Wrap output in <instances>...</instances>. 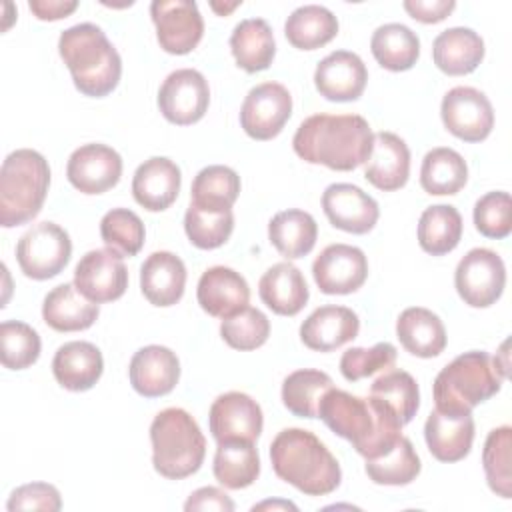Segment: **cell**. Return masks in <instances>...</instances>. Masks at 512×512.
Listing matches in <instances>:
<instances>
[{"instance_id":"cell-25","label":"cell","mask_w":512,"mask_h":512,"mask_svg":"<svg viewBox=\"0 0 512 512\" xmlns=\"http://www.w3.org/2000/svg\"><path fill=\"white\" fill-rule=\"evenodd\" d=\"M196 298L204 312L214 318H226L248 306L250 288L240 272L228 266H212L202 272Z\"/></svg>"},{"instance_id":"cell-20","label":"cell","mask_w":512,"mask_h":512,"mask_svg":"<svg viewBox=\"0 0 512 512\" xmlns=\"http://www.w3.org/2000/svg\"><path fill=\"white\" fill-rule=\"evenodd\" d=\"M128 376L132 388L144 398H158L170 394L180 380L178 356L160 344H150L134 352Z\"/></svg>"},{"instance_id":"cell-36","label":"cell","mask_w":512,"mask_h":512,"mask_svg":"<svg viewBox=\"0 0 512 512\" xmlns=\"http://www.w3.org/2000/svg\"><path fill=\"white\" fill-rule=\"evenodd\" d=\"M284 34L294 48L316 50L338 34V18L326 6L304 4L286 18Z\"/></svg>"},{"instance_id":"cell-41","label":"cell","mask_w":512,"mask_h":512,"mask_svg":"<svg viewBox=\"0 0 512 512\" xmlns=\"http://www.w3.org/2000/svg\"><path fill=\"white\" fill-rule=\"evenodd\" d=\"M240 194V176L222 164H212L202 168L192 182V204L200 208L224 210L232 208Z\"/></svg>"},{"instance_id":"cell-19","label":"cell","mask_w":512,"mask_h":512,"mask_svg":"<svg viewBox=\"0 0 512 512\" xmlns=\"http://www.w3.org/2000/svg\"><path fill=\"white\" fill-rule=\"evenodd\" d=\"M368 70L362 58L350 50H334L322 58L314 72L320 96L332 102L358 100L366 88Z\"/></svg>"},{"instance_id":"cell-2","label":"cell","mask_w":512,"mask_h":512,"mask_svg":"<svg viewBox=\"0 0 512 512\" xmlns=\"http://www.w3.org/2000/svg\"><path fill=\"white\" fill-rule=\"evenodd\" d=\"M374 132L360 114H314L306 118L294 138V152L308 164L348 172L370 158Z\"/></svg>"},{"instance_id":"cell-45","label":"cell","mask_w":512,"mask_h":512,"mask_svg":"<svg viewBox=\"0 0 512 512\" xmlns=\"http://www.w3.org/2000/svg\"><path fill=\"white\" fill-rule=\"evenodd\" d=\"M100 236L120 256H136L144 246V222L128 208H112L100 220Z\"/></svg>"},{"instance_id":"cell-55","label":"cell","mask_w":512,"mask_h":512,"mask_svg":"<svg viewBox=\"0 0 512 512\" xmlns=\"http://www.w3.org/2000/svg\"><path fill=\"white\" fill-rule=\"evenodd\" d=\"M210 6H212V8H214L218 14H222V16H224V14H228L230 10H234L236 6H240V2H232V4H228V6H220L218 2H212Z\"/></svg>"},{"instance_id":"cell-24","label":"cell","mask_w":512,"mask_h":512,"mask_svg":"<svg viewBox=\"0 0 512 512\" xmlns=\"http://www.w3.org/2000/svg\"><path fill=\"white\" fill-rule=\"evenodd\" d=\"M424 438L430 454L440 462H458L468 456L474 442L472 414L432 410L424 424Z\"/></svg>"},{"instance_id":"cell-23","label":"cell","mask_w":512,"mask_h":512,"mask_svg":"<svg viewBox=\"0 0 512 512\" xmlns=\"http://www.w3.org/2000/svg\"><path fill=\"white\" fill-rule=\"evenodd\" d=\"M180 184L182 174L178 164L164 156H152L136 168L132 178V194L142 208L162 212L178 198Z\"/></svg>"},{"instance_id":"cell-33","label":"cell","mask_w":512,"mask_h":512,"mask_svg":"<svg viewBox=\"0 0 512 512\" xmlns=\"http://www.w3.org/2000/svg\"><path fill=\"white\" fill-rule=\"evenodd\" d=\"M268 238L284 258L296 260L312 252L318 238V226L312 214L290 208L272 216L268 222Z\"/></svg>"},{"instance_id":"cell-26","label":"cell","mask_w":512,"mask_h":512,"mask_svg":"<svg viewBox=\"0 0 512 512\" xmlns=\"http://www.w3.org/2000/svg\"><path fill=\"white\" fill-rule=\"evenodd\" d=\"M102 352L86 340H72L62 344L52 358V372L56 382L70 392L90 390L102 376Z\"/></svg>"},{"instance_id":"cell-12","label":"cell","mask_w":512,"mask_h":512,"mask_svg":"<svg viewBox=\"0 0 512 512\" xmlns=\"http://www.w3.org/2000/svg\"><path fill=\"white\" fill-rule=\"evenodd\" d=\"M208 104V80L194 68L170 72L158 90V108L162 116L178 126L198 122L206 114Z\"/></svg>"},{"instance_id":"cell-54","label":"cell","mask_w":512,"mask_h":512,"mask_svg":"<svg viewBox=\"0 0 512 512\" xmlns=\"http://www.w3.org/2000/svg\"><path fill=\"white\" fill-rule=\"evenodd\" d=\"M252 510L254 512L256 510H294L296 512L298 508H296V504H292L288 500H264V502L252 506Z\"/></svg>"},{"instance_id":"cell-43","label":"cell","mask_w":512,"mask_h":512,"mask_svg":"<svg viewBox=\"0 0 512 512\" xmlns=\"http://www.w3.org/2000/svg\"><path fill=\"white\" fill-rule=\"evenodd\" d=\"M368 396L388 404L404 426L412 422L420 406L418 384L414 376L404 370H386L382 376L374 380Z\"/></svg>"},{"instance_id":"cell-48","label":"cell","mask_w":512,"mask_h":512,"mask_svg":"<svg viewBox=\"0 0 512 512\" xmlns=\"http://www.w3.org/2000/svg\"><path fill=\"white\" fill-rule=\"evenodd\" d=\"M396 364V348L378 342L372 348H348L340 358V372L348 382H358L376 372H386Z\"/></svg>"},{"instance_id":"cell-22","label":"cell","mask_w":512,"mask_h":512,"mask_svg":"<svg viewBox=\"0 0 512 512\" xmlns=\"http://www.w3.org/2000/svg\"><path fill=\"white\" fill-rule=\"evenodd\" d=\"M364 178L382 192H394L408 182L410 150L394 132H376L370 158L364 162Z\"/></svg>"},{"instance_id":"cell-40","label":"cell","mask_w":512,"mask_h":512,"mask_svg":"<svg viewBox=\"0 0 512 512\" xmlns=\"http://www.w3.org/2000/svg\"><path fill=\"white\" fill-rule=\"evenodd\" d=\"M420 458L406 436L376 458L366 460V474L374 484L384 486H406L420 474Z\"/></svg>"},{"instance_id":"cell-53","label":"cell","mask_w":512,"mask_h":512,"mask_svg":"<svg viewBox=\"0 0 512 512\" xmlns=\"http://www.w3.org/2000/svg\"><path fill=\"white\" fill-rule=\"evenodd\" d=\"M28 8L38 20H60L78 8L76 0H30Z\"/></svg>"},{"instance_id":"cell-51","label":"cell","mask_w":512,"mask_h":512,"mask_svg":"<svg viewBox=\"0 0 512 512\" xmlns=\"http://www.w3.org/2000/svg\"><path fill=\"white\" fill-rule=\"evenodd\" d=\"M184 510L186 512H194V510H216V512H232L234 510V502L230 500V496L216 488V486H204L194 490L188 500L184 502Z\"/></svg>"},{"instance_id":"cell-8","label":"cell","mask_w":512,"mask_h":512,"mask_svg":"<svg viewBox=\"0 0 512 512\" xmlns=\"http://www.w3.org/2000/svg\"><path fill=\"white\" fill-rule=\"evenodd\" d=\"M72 254L68 232L54 222H38L26 230L16 244V260L20 270L32 280H48L58 276Z\"/></svg>"},{"instance_id":"cell-52","label":"cell","mask_w":512,"mask_h":512,"mask_svg":"<svg viewBox=\"0 0 512 512\" xmlns=\"http://www.w3.org/2000/svg\"><path fill=\"white\" fill-rule=\"evenodd\" d=\"M456 8L454 0H406L404 10L418 22H442Z\"/></svg>"},{"instance_id":"cell-13","label":"cell","mask_w":512,"mask_h":512,"mask_svg":"<svg viewBox=\"0 0 512 512\" xmlns=\"http://www.w3.org/2000/svg\"><path fill=\"white\" fill-rule=\"evenodd\" d=\"M292 114V96L280 82H262L246 94L240 108V126L254 140L278 136Z\"/></svg>"},{"instance_id":"cell-7","label":"cell","mask_w":512,"mask_h":512,"mask_svg":"<svg viewBox=\"0 0 512 512\" xmlns=\"http://www.w3.org/2000/svg\"><path fill=\"white\" fill-rule=\"evenodd\" d=\"M152 464L168 480H182L200 470L206 438L198 422L182 408L158 412L150 424Z\"/></svg>"},{"instance_id":"cell-15","label":"cell","mask_w":512,"mask_h":512,"mask_svg":"<svg viewBox=\"0 0 512 512\" xmlns=\"http://www.w3.org/2000/svg\"><path fill=\"white\" fill-rule=\"evenodd\" d=\"M312 276L324 294H352L368 278V260L356 246L330 244L316 256Z\"/></svg>"},{"instance_id":"cell-44","label":"cell","mask_w":512,"mask_h":512,"mask_svg":"<svg viewBox=\"0 0 512 512\" xmlns=\"http://www.w3.org/2000/svg\"><path fill=\"white\" fill-rule=\"evenodd\" d=\"M510 452H512V428L500 426L490 430L482 450V464H484V474L490 490L502 498H512Z\"/></svg>"},{"instance_id":"cell-39","label":"cell","mask_w":512,"mask_h":512,"mask_svg":"<svg viewBox=\"0 0 512 512\" xmlns=\"http://www.w3.org/2000/svg\"><path fill=\"white\" fill-rule=\"evenodd\" d=\"M330 388H334V382L326 372L314 368L294 370L282 382V402L294 416L318 418L320 400Z\"/></svg>"},{"instance_id":"cell-5","label":"cell","mask_w":512,"mask_h":512,"mask_svg":"<svg viewBox=\"0 0 512 512\" xmlns=\"http://www.w3.org/2000/svg\"><path fill=\"white\" fill-rule=\"evenodd\" d=\"M50 186L46 158L30 148L10 152L0 170V224L14 228L38 216Z\"/></svg>"},{"instance_id":"cell-49","label":"cell","mask_w":512,"mask_h":512,"mask_svg":"<svg viewBox=\"0 0 512 512\" xmlns=\"http://www.w3.org/2000/svg\"><path fill=\"white\" fill-rule=\"evenodd\" d=\"M474 226L486 238H506L512 232V202L508 192H488L474 204Z\"/></svg>"},{"instance_id":"cell-35","label":"cell","mask_w":512,"mask_h":512,"mask_svg":"<svg viewBox=\"0 0 512 512\" xmlns=\"http://www.w3.org/2000/svg\"><path fill=\"white\" fill-rule=\"evenodd\" d=\"M370 50L376 62L390 72L410 70L420 56V40L408 26L390 22L374 30Z\"/></svg>"},{"instance_id":"cell-18","label":"cell","mask_w":512,"mask_h":512,"mask_svg":"<svg viewBox=\"0 0 512 512\" xmlns=\"http://www.w3.org/2000/svg\"><path fill=\"white\" fill-rule=\"evenodd\" d=\"M322 210L334 228L350 234L370 232L380 216L378 202L362 188L346 182L330 184L324 190Z\"/></svg>"},{"instance_id":"cell-1","label":"cell","mask_w":512,"mask_h":512,"mask_svg":"<svg viewBox=\"0 0 512 512\" xmlns=\"http://www.w3.org/2000/svg\"><path fill=\"white\" fill-rule=\"evenodd\" d=\"M318 418L340 438L348 440L364 460L390 450L402 436L396 412L378 398H360L330 388L318 406Z\"/></svg>"},{"instance_id":"cell-17","label":"cell","mask_w":512,"mask_h":512,"mask_svg":"<svg viewBox=\"0 0 512 512\" xmlns=\"http://www.w3.org/2000/svg\"><path fill=\"white\" fill-rule=\"evenodd\" d=\"M66 176L78 192L102 194L118 184L122 176V158L106 144H84L70 154Z\"/></svg>"},{"instance_id":"cell-50","label":"cell","mask_w":512,"mask_h":512,"mask_svg":"<svg viewBox=\"0 0 512 512\" xmlns=\"http://www.w3.org/2000/svg\"><path fill=\"white\" fill-rule=\"evenodd\" d=\"M6 508L10 512L14 510H48L56 512L62 508V498L56 486L48 482H30L24 486H18L10 498Z\"/></svg>"},{"instance_id":"cell-37","label":"cell","mask_w":512,"mask_h":512,"mask_svg":"<svg viewBox=\"0 0 512 512\" xmlns=\"http://www.w3.org/2000/svg\"><path fill=\"white\" fill-rule=\"evenodd\" d=\"M468 180L466 160L452 148L440 146L426 152L420 168V186L434 196L456 194Z\"/></svg>"},{"instance_id":"cell-28","label":"cell","mask_w":512,"mask_h":512,"mask_svg":"<svg viewBox=\"0 0 512 512\" xmlns=\"http://www.w3.org/2000/svg\"><path fill=\"white\" fill-rule=\"evenodd\" d=\"M258 294L262 302L280 316H296L310 296L302 272L292 262L270 266L258 282Z\"/></svg>"},{"instance_id":"cell-6","label":"cell","mask_w":512,"mask_h":512,"mask_svg":"<svg viewBox=\"0 0 512 512\" xmlns=\"http://www.w3.org/2000/svg\"><path fill=\"white\" fill-rule=\"evenodd\" d=\"M504 374L488 352L470 350L456 356L434 378L436 410L452 414H472V410L492 398L502 386Z\"/></svg>"},{"instance_id":"cell-31","label":"cell","mask_w":512,"mask_h":512,"mask_svg":"<svg viewBox=\"0 0 512 512\" xmlns=\"http://www.w3.org/2000/svg\"><path fill=\"white\" fill-rule=\"evenodd\" d=\"M396 336L404 350L418 358H434L446 348V328L442 320L422 306H410L400 312Z\"/></svg>"},{"instance_id":"cell-30","label":"cell","mask_w":512,"mask_h":512,"mask_svg":"<svg viewBox=\"0 0 512 512\" xmlns=\"http://www.w3.org/2000/svg\"><path fill=\"white\" fill-rule=\"evenodd\" d=\"M98 314V304L82 296L74 284L52 288L42 302V318L56 332L86 330L96 322Z\"/></svg>"},{"instance_id":"cell-14","label":"cell","mask_w":512,"mask_h":512,"mask_svg":"<svg viewBox=\"0 0 512 512\" xmlns=\"http://www.w3.org/2000/svg\"><path fill=\"white\" fill-rule=\"evenodd\" d=\"M74 286L96 304L118 300L128 288L124 260L112 248L86 252L74 268Z\"/></svg>"},{"instance_id":"cell-32","label":"cell","mask_w":512,"mask_h":512,"mask_svg":"<svg viewBox=\"0 0 512 512\" xmlns=\"http://www.w3.org/2000/svg\"><path fill=\"white\" fill-rule=\"evenodd\" d=\"M230 50L244 72L254 74L266 70L276 54L270 24L264 18H246L238 22L230 36Z\"/></svg>"},{"instance_id":"cell-27","label":"cell","mask_w":512,"mask_h":512,"mask_svg":"<svg viewBox=\"0 0 512 512\" xmlns=\"http://www.w3.org/2000/svg\"><path fill=\"white\" fill-rule=\"evenodd\" d=\"M184 286L186 266L174 252H152L140 266V290L154 306L176 304L184 294Z\"/></svg>"},{"instance_id":"cell-34","label":"cell","mask_w":512,"mask_h":512,"mask_svg":"<svg viewBox=\"0 0 512 512\" xmlns=\"http://www.w3.org/2000/svg\"><path fill=\"white\" fill-rule=\"evenodd\" d=\"M214 478L228 490H240L254 484L260 474V456L254 442L226 440L218 442L214 454Z\"/></svg>"},{"instance_id":"cell-29","label":"cell","mask_w":512,"mask_h":512,"mask_svg":"<svg viewBox=\"0 0 512 512\" xmlns=\"http://www.w3.org/2000/svg\"><path fill=\"white\" fill-rule=\"evenodd\" d=\"M432 58L434 64L448 76L470 74L484 58V40L472 28H448L434 38Z\"/></svg>"},{"instance_id":"cell-9","label":"cell","mask_w":512,"mask_h":512,"mask_svg":"<svg viewBox=\"0 0 512 512\" xmlns=\"http://www.w3.org/2000/svg\"><path fill=\"white\" fill-rule=\"evenodd\" d=\"M506 268L502 258L488 248H472L456 266L454 286L472 308L492 306L504 292Z\"/></svg>"},{"instance_id":"cell-3","label":"cell","mask_w":512,"mask_h":512,"mask_svg":"<svg viewBox=\"0 0 512 512\" xmlns=\"http://www.w3.org/2000/svg\"><path fill=\"white\" fill-rule=\"evenodd\" d=\"M276 476L306 496H326L340 486L342 470L318 436L304 428H284L270 444Z\"/></svg>"},{"instance_id":"cell-46","label":"cell","mask_w":512,"mask_h":512,"mask_svg":"<svg viewBox=\"0 0 512 512\" xmlns=\"http://www.w3.org/2000/svg\"><path fill=\"white\" fill-rule=\"evenodd\" d=\"M220 336L234 350H256L270 336V320L258 308L244 306L222 318Z\"/></svg>"},{"instance_id":"cell-10","label":"cell","mask_w":512,"mask_h":512,"mask_svg":"<svg viewBox=\"0 0 512 512\" xmlns=\"http://www.w3.org/2000/svg\"><path fill=\"white\" fill-rule=\"evenodd\" d=\"M440 116L446 130L464 142H482L494 128V108L488 96L472 86L448 90L440 104Z\"/></svg>"},{"instance_id":"cell-4","label":"cell","mask_w":512,"mask_h":512,"mask_svg":"<svg viewBox=\"0 0 512 512\" xmlns=\"http://www.w3.org/2000/svg\"><path fill=\"white\" fill-rule=\"evenodd\" d=\"M58 52L68 66L74 86L92 98L110 94L122 76V60L100 26L82 22L66 28L58 40Z\"/></svg>"},{"instance_id":"cell-47","label":"cell","mask_w":512,"mask_h":512,"mask_svg":"<svg viewBox=\"0 0 512 512\" xmlns=\"http://www.w3.org/2000/svg\"><path fill=\"white\" fill-rule=\"evenodd\" d=\"M0 344L2 364L8 370H24L32 366L42 348L38 332L20 320H4L0 324Z\"/></svg>"},{"instance_id":"cell-11","label":"cell","mask_w":512,"mask_h":512,"mask_svg":"<svg viewBox=\"0 0 512 512\" xmlns=\"http://www.w3.org/2000/svg\"><path fill=\"white\" fill-rule=\"evenodd\" d=\"M150 16L158 44L168 54H188L202 40L204 20L192 0H154Z\"/></svg>"},{"instance_id":"cell-16","label":"cell","mask_w":512,"mask_h":512,"mask_svg":"<svg viewBox=\"0 0 512 512\" xmlns=\"http://www.w3.org/2000/svg\"><path fill=\"white\" fill-rule=\"evenodd\" d=\"M208 426L216 442H254L264 426L262 408L252 396L244 392H226L212 402L208 412Z\"/></svg>"},{"instance_id":"cell-21","label":"cell","mask_w":512,"mask_h":512,"mask_svg":"<svg viewBox=\"0 0 512 512\" xmlns=\"http://www.w3.org/2000/svg\"><path fill=\"white\" fill-rule=\"evenodd\" d=\"M358 314L346 306H320L300 326V340L316 352H332L358 336Z\"/></svg>"},{"instance_id":"cell-42","label":"cell","mask_w":512,"mask_h":512,"mask_svg":"<svg viewBox=\"0 0 512 512\" xmlns=\"http://www.w3.org/2000/svg\"><path fill=\"white\" fill-rule=\"evenodd\" d=\"M184 230L188 240L200 250L220 248L234 230V214L232 208L214 210L200 208L190 202L184 214Z\"/></svg>"},{"instance_id":"cell-38","label":"cell","mask_w":512,"mask_h":512,"mask_svg":"<svg viewBox=\"0 0 512 512\" xmlns=\"http://www.w3.org/2000/svg\"><path fill=\"white\" fill-rule=\"evenodd\" d=\"M462 238V216L450 204L428 206L418 220V244L432 256L452 252Z\"/></svg>"}]
</instances>
